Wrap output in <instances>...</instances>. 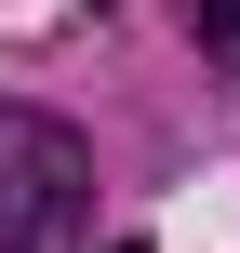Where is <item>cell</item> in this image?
I'll return each mask as SVG.
<instances>
[{"label": "cell", "mask_w": 240, "mask_h": 253, "mask_svg": "<svg viewBox=\"0 0 240 253\" xmlns=\"http://www.w3.org/2000/svg\"><path fill=\"white\" fill-rule=\"evenodd\" d=\"M94 227V147L53 107H0V253H53Z\"/></svg>", "instance_id": "obj_1"}, {"label": "cell", "mask_w": 240, "mask_h": 253, "mask_svg": "<svg viewBox=\"0 0 240 253\" xmlns=\"http://www.w3.org/2000/svg\"><path fill=\"white\" fill-rule=\"evenodd\" d=\"M187 40H200L214 67H240V0H187Z\"/></svg>", "instance_id": "obj_2"}]
</instances>
